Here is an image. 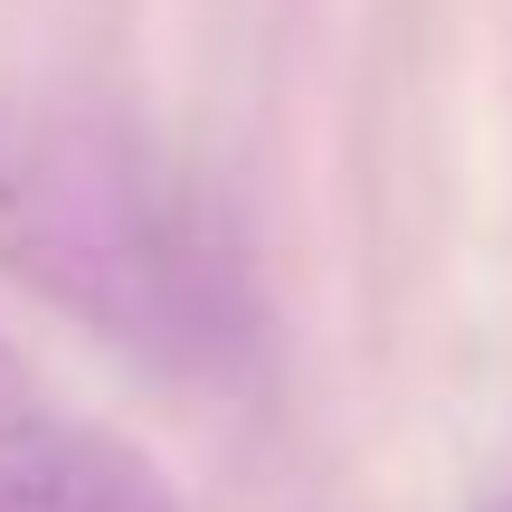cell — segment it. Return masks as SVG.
Masks as SVG:
<instances>
[{
    "label": "cell",
    "instance_id": "obj_3",
    "mask_svg": "<svg viewBox=\"0 0 512 512\" xmlns=\"http://www.w3.org/2000/svg\"><path fill=\"white\" fill-rule=\"evenodd\" d=\"M67 512H171V494L143 456H124L105 437H76L67 446Z\"/></svg>",
    "mask_w": 512,
    "mask_h": 512
},
{
    "label": "cell",
    "instance_id": "obj_2",
    "mask_svg": "<svg viewBox=\"0 0 512 512\" xmlns=\"http://www.w3.org/2000/svg\"><path fill=\"white\" fill-rule=\"evenodd\" d=\"M67 427L29 389V370L0 351V512H67Z\"/></svg>",
    "mask_w": 512,
    "mask_h": 512
},
{
    "label": "cell",
    "instance_id": "obj_4",
    "mask_svg": "<svg viewBox=\"0 0 512 512\" xmlns=\"http://www.w3.org/2000/svg\"><path fill=\"white\" fill-rule=\"evenodd\" d=\"M484 512H512V494H503V503H484Z\"/></svg>",
    "mask_w": 512,
    "mask_h": 512
},
{
    "label": "cell",
    "instance_id": "obj_1",
    "mask_svg": "<svg viewBox=\"0 0 512 512\" xmlns=\"http://www.w3.org/2000/svg\"><path fill=\"white\" fill-rule=\"evenodd\" d=\"M0 275L181 380H238L266 351L228 209L95 95H0Z\"/></svg>",
    "mask_w": 512,
    "mask_h": 512
}]
</instances>
